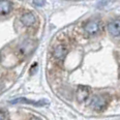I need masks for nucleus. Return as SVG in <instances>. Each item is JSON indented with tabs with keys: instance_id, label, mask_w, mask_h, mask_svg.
Here are the masks:
<instances>
[{
	"instance_id": "f257e3e1",
	"label": "nucleus",
	"mask_w": 120,
	"mask_h": 120,
	"mask_svg": "<svg viewBox=\"0 0 120 120\" xmlns=\"http://www.w3.org/2000/svg\"><path fill=\"white\" fill-rule=\"evenodd\" d=\"M108 101L107 97L102 94H98V95H94L91 98L90 101V107L94 110V111H102L107 107Z\"/></svg>"
},
{
	"instance_id": "f03ea898",
	"label": "nucleus",
	"mask_w": 120,
	"mask_h": 120,
	"mask_svg": "<svg viewBox=\"0 0 120 120\" xmlns=\"http://www.w3.org/2000/svg\"><path fill=\"white\" fill-rule=\"evenodd\" d=\"M84 30L88 35H95L101 30V24L96 20H91V21L87 22L84 26Z\"/></svg>"
},
{
	"instance_id": "7ed1b4c3",
	"label": "nucleus",
	"mask_w": 120,
	"mask_h": 120,
	"mask_svg": "<svg viewBox=\"0 0 120 120\" xmlns=\"http://www.w3.org/2000/svg\"><path fill=\"white\" fill-rule=\"evenodd\" d=\"M90 89L87 86H79L78 90H77V99L79 101H85L89 96Z\"/></svg>"
},
{
	"instance_id": "20e7f679",
	"label": "nucleus",
	"mask_w": 120,
	"mask_h": 120,
	"mask_svg": "<svg viewBox=\"0 0 120 120\" xmlns=\"http://www.w3.org/2000/svg\"><path fill=\"white\" fill-rule=\"evenodd\" d=\"M21 21L25 26L30 27L35 23L36 19H35V16H34L32 12H25L23 16L21 17Z\"/></svg>"
},
{
	"instance_id": "39448f33",
	"label": "nucleus",
	"mask_w": 120,
	"mask_h": 120,
	"mask_svg": "<svg viewBox=\"0 0 120 120\" xmlns=\"http://www.w3.org/2000/svg\"><path fill=\"white\" fill-rule=\"evenodd\" d=\"M108 30L112 35H119L120 34V20H114L110 22L108 25Z\"/></svg>"
},
{
	"instance_id": "423d86ee",
	"label": "nucleus",
	"mask_w": 120,
	"mask_h": 120,
	"mask_svg": "<svg viewBox=\"0 0 120 120\" xmlns=\"http://www.w3.org/2000/svg\"><path fill=\"white\" fill-rule=\"evenodd\" d=\"M67 53V49L64 45H58L53 51V55L57 59H63Z\"/></svg>"
},
{
	"instance_id": "0eeeda50",
	"label": "nucleus",
	"mask_w": 120,
	"mask_h": 120,
	"mask_svg": "<svg viewBox=\"0 0 120 120\" xmlns=\"http://www.w3.org/2000/svg\"><path fill=\"white\" fill-rule=\"evenodd\" d=\"M12 4L8 0H0V15H7L11 11Z\"/></svg>"
},
{
	"instance_id": "6e6552de",
	"label": "nucleus",
	"mask_w": 120,
	"mask_h": 120,
	"mask_svg": "<svg viewBox=\"0 0 120 120\" xmlns=\"http://www.w3.org/2000/svg\"><path fill=\"white\" fill-rule=\"evenodd\" d=\"M11 104H18V102H24V104H29V105H35V106H41L45 105L46 102H39V101H29L26 98H16L11 101Z\"/></svg>"
},
{
	"instance_id": "1a4fd4ad",
	"label": "nucleus",
	"mask_w": 120,
	"mask_h": 120,
	"mask_svg": "<svg viewBox=\"0 0 120 120\" xmlns=\"http://www.w3.org/2000/svg\"><path fill=\"white\" fill-rule=\"evenodd\" d=\"M0 120H9L7 112L3 111V110H0Z\"/></svg>"
},
{
	"instance_id": "9d476101",
	"label": "nucleus",
	"mask_w": 120,
	"mask_h": 120,
	"mask_svg": "<svg viewBox=\"0 0 120 120\" xmlns=\"http://www.w3.org/2000/svg\"><path fill=\"white\" fill-rule=\"evenodd\" d=\"M45 2H46V0H33V3L35 4L36 6H41V5H44Z\"/></svg>"
},
{
	"instance_id": "9b49d317",
	"label": "nucleus",
	"mask_w": 120,
	"mask_h": 120,
	"mask_svg": "<svg viewBox=\"0 0 120 120\" xmlns=\"http://www.w3.org/2000/svg\"><path fill=\"white\" fill-rule=\"evenodd\" d=\"M2 88H3V83H2V82L0 81V91L2 90Z\"/></svg>"
},
{
	"instance_id": "f8f14e48",
	"label": "nucleus",
	"mask_w": 120,
	"mask_h": 120,
	"mask_svg": "<svg viewBox=\"0 0 120 120\" xmlns=\"http://www.w3.org/2000/svg\"><path fill=\"white\" fill-rule=\"evenodd\" d=\"M34 120H38V119H34Z\"/></svg>"
}]
</instances>
